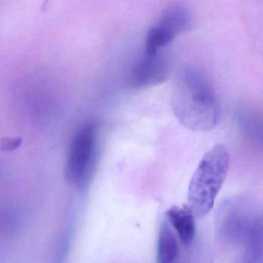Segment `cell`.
<instances>
[{"mask_svg": "<svg viewBox=\"0 0 263 263\" xmlns=\"http://www.w3.org/2000/svg\"><path fill=\"white\" fill-rule=\"evenodd\" d=\"M166 219L184 247L192 246L196 233L195 215L189 205H174L165 213Z\"/></svg>", "mask_w": 263, "mask_h": 263, "instance_id": "cell-6", "label": "cell"}, {"mask_svg": "<svg viewBox=\"0 0 263 263\" xmlns=\"http://www.w3.org/2000/svg\"><path fill=\"white\" fill-rule=\"evenodd\" d=\"M230 164L229 151L223 144L214 146L201 158L189 186L187 202L195 216L203 218L213 209Z\"/></svg>", "mask_w": 263, "mask_h": 263, "instance_id": "cell-3", "label": "cell"}, {"mask_svg": "<svg viewBox=\"0 0 263 263\" xmlns=\"http://www.w3.org/2000/svg\"><path fill=\"white\" fill-rule=\"evenodd\" d=\"M172 106L178 121L193 132H210L219 120V106L213 87L204 75L193 69H185L178 75Z\"/></svg>", "mask_w": 263, "mask_h": 263, "instance_id": "cell-2", "label": "cell"}, {"mask_svg": "<svg viewBox=\"0 0 263 263\" xmlns=\"http://www.w3.org/2000/svg\"><path fill=\"white\" fill-rule=\"evenodd\" d=\"M167 61L161 55L144 54L130 72V85L136 89L145 88L162 84L168 78Z\"/></svg>", "mask_w": 263, "mask_h": 263, "instance_id": "cell-5", "label": "cell"}, {"mask_svg": "<svg viewBox=\"0 0 263 263\" xmlns=\"http://www.w3.org/2000/svg\"><path fill=\"white\" fill-rule=\"evenodd\" d=\"M97 146L98 126L87 123L77 132L69 149L67 174L73 184L81 185L88 179L95 165Z\"/></svg>", "mask_w": 263, "mask_h": 263, "instance_id": "cell-4", "label": "cell"}, {"mask_svg": "<svg viewBox=\"0 0 263 263\" xmlns=\"http://www.w3.org/2000/svg\"><path fill=\"white\" fill-rule=\"evenodd\" d=\"M158 24L175 37L190 29L192 17L185 7L181 4H175L164 12Z\"/></svg>", "mask_w": 263, "mask_h": 263, "instance_id": "cell-8", "label": "cell"}, {"mask_svg": "<svg viewBox=\"0 0 263 263\" xmlns=\"http://www.w3.org/2000/svg\"><path fill=\"white\" fill-rule=\"evenodd\" d=\"M174 38L165 29L157 24L150 29L146 36V54H156L162 47L170 44Z\"/></svg>", "mask_w": 263, "mask_h": 263, "instance_id": "cell-9", "label": "cell"}, {"mask_svg": "<svg viewBox=\"0 0 263 263\" xmlns=\"http://www.w3.org/2000/svg\"><path fill=\"white\" fill-rule=\"evenodd\" d=\"M215 235L221 246L240 250L246 262L262 258V214L251 197L236 195L223 201L215 215Z\"/></svg>", "mask_w": 263, "mask_h": 263, "instance_id": "cell-1", "label": "cell"}, {"mask_svg": "<svg viewBox=\"0 0 263 263\" xmlns=\"http://www.w3.org/2000/svg\"><path fill=\"white\" fill-rule=\"evenodd\" d=\"M179 253L178 236L164 217L160 226L157 246V261L160 263L173 262Z\"/></svg>", "mask_w": 263, "mask_h": 263, "instance_id": "cell-7", "label": "cell"}]
</instances>
